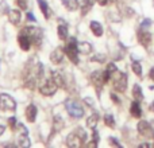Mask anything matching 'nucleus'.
<instances>
[{
  "label": "nucleus",
  "mask_w": 154,
  "mask_h": 148,
  "mask_svg": "<svg viewBox=\"0 0 154 148\" xmlns=\"http://www.w3.org/2000/svg\"><path fill=\"white\" fill-rule=\"evenodd\" d=\"M65 53L73 64H79V43L75 38H70V40L68 42L66 47H65Z\"/></svg>",
  "instance_id": "1"
},
{
  "label": "nucleus",
  "mask_w": 154,
  "mask_h": 148,
  "mask_svg": "<svg viewBox=\"0 0 154 148\" xmlns=\"http://www.w3.org/2000/svg\"><path fill=\"white\" fill-rule=\"evenodd\" d=\"M65 108H66L68 113L72 117H75V119H81V117L84 116V109H82V106L75 100H68L66 104H65Z\"/></svg>",
  "instance_id": "2"
},
{
  "label": "nucleus",
  "mask_w": 154,
  "mask_h": 148,
  "mask_svg": "<svg viewBox=\"0 0 154 148\" xmlns=\"http://www.w3.org/2000/svg\"><path fill=\"white\" fill-rule=\"evenodd\" d=\"M84 139H85V133L82 132L81 129H79V131H76V132L69 133V136L66 138V144L69 147L77 148V147H80L82 144Z\"/></svg>",
  "instance_id": "3"
},
{
  "label": "nucleus",
  "mask_w": 154,
  "mask_h": 148,
  "mask_svg": "<svg viewBox=\"0 0 154 148\" xmlns=\"http://www.w3.org/2000/svg\"><path fill=\"white\" fill-rule=\"evenodd\" d=\"M22 32L26 34L27 37L31 39V43L39 45L41 40H42V30L38 28V27H26Z\"/></svg>",
  "instance_id": "4"
},
{
  "label": "nucleus",
  "mask_w": 154,
  "mask_h": 148,
  "mask_svg": "<svg viewBox=\"0 0 154 148\" xmlns=\"http://www.w3.org/2000/svg\"><path fill=\"white\" fill-rule=\"evenodd\" d=\"M57 89H58V86L54 84L53 79H46V81L39 86L41 94L48 96V97H49V96H53L54 93L57 92Z\"/></svg>",
  "instance_id": "5"
},
{
  "label": "nucleus",
  "mask_w": 154,
  "mask_h": 148,
  "mask_svg": "<svg viewBox=\"0 0 154 148\" xmlns=\"http://www.w3.org/2000/svg\"><path fill=\"white\" fill-rule=\"evenodd\" d=\"M15 108H16V102L11 96L5 94V93L0 94V109H3V111H14Z\"/></svg>",
  "instance_id": "6"
},
{
  "label": "nucleus",
  "mask_w": 154,
  "mask_h": 148,
  "mask_svg": "<svg viewBox=\"0 0 154 148\" xmlns=\"http://www.w3.org/2000/svg\"><path fill=\"white\" fill-rule=\"evenodd\" d=\"M138 132H139V135H142L143 138L154 139V129L152 128V125L147 121H145V120L138 123Z\"/></svg>",
  "instance_id": "7"
},
{
  "label": "nucleus",
  "mask_w": 154,
  "mask_h": 148,
  "mask_svg": "<svg viewBox=\"0 0 154 148\" xmlns=\"http://www.w3.org/2000/svg\"><path fill=\"white\" fill-rule=\"evenodd\" d=\"M114 87L115 90H118L120 93H123L127 89V75H126V73H119L118 78L114 82Z\"/></svg>",
  "instance_id": "8"
},
{
  "label": "nucleus",
  "mask_w": 154,
  "mask_h": 148,
  "mask_svg": "<svg viewBox=\"0 0 154 148\" xmlns=\"http://www.w3.org/2000/svg\"><path fill=\"white\" fill-rule=\"evenodd\" d=\"M91 81L97 89H100L104 84H106V78H104V72H93L91 74Z\"/></svg>",
  "instance_id": "9"
},
{
  "label": "nucleus",
  "mask_w": 154,
  "mask_h": 148,
  "mask_svg": "<svg viewBox=\"0 0 154 148\" xmlns=\"http://www.w3.org/2000/svg\"><path fill=\"white\" fill-rule=\"evenodd\" d=\"M64 55H65V51L62 50L61 47L54 49V50L51 51V54H50V61H51V64H54V65L61 64L62 59H64Z\"/></svg>",
  "instance_id": "10"
},
{
  "label": "nucleus",
  "mask_w": 154,
  "mask_h": 148,
  "mask_svg": "<svg viewBox=\"0 0 154 148\" xmlns=\"http://www.w3.org/2000/svg\"><path fill=\"white\" fill-rule=\"evenodd\" d=\"M138 39H139V43H141L142 46H145V47H147V46L152 43V34H150L149 31H146L145 28H142L141 31L138 32Z\"/></svg>",
  "instance_id": "11"
},
{
  "label": "nucleus",
  "mask_w": 154,
  "mask_h": 148,
  "mask_svg": "<svg viewBox=\"0 0 154 148\" xmlns=\"http://www.w3.org/2000/svg\"><path fill=\"white\" fill-rule=\"evenodd\" d=\"M19 129H20V135L18 136V146L30 147V140L27 138V129L24 128V125H19Z\"/></svg>",
  "instance_id": "12"
},
{
  "label": "nucleus",
  "mask_w": 154,
  "mask_h": 148,
  "mask_svg": "<svg viewBox=\"0 0 154 148\" xmlns=\"http://www.w3.org/2000/svg\"><path fill=\"white\" fill-rule=\"evenodd\" d=\"M37 113H38L37 106H35L34 104H30V105L26 108V119H27V121L34 123L35 119H37Z\"/></svg>",
  "instance_id": "13"
},
{
  "label": "nucleus",
  "mask_w": 154,
  "mask_h": 148,
  "mask_svg": "<svg viewBox=\"0 0 154 148\" xmlns=\"http://www.w3.org/2000/svg\"><path fill=\"white\" fill-rule=\"evenodd\" d=\"M18 42H19V46H20V49H22V50H24V51H27L30 49V46H31V39H30V38L27 37L26 34H23V32L19 35Z\"/></svg>",
  "instance_id": "14"
},
{
  "label": "nucleus",
  "mask_w": 154,
  "mask_h": 148,
  "mask_svg": "<svg viewBox=\"0 0 154 148\" xmlns=\"http://www.w3.org/2000/svg\"><path fill=\"white\" fill-rule=\"evenodd\" d=\"M89 28H91V31L93 32V35H96V37H101L103 35V26H101L99 22H91V24H89Z\"/></svg>",
  "instance_id": "15"
},
{
  "label": "nucleus",
  "mask_w": 154,
  "mask_h": 148,
  "mask_svg": "<svg viewBox=\"0 0 154 148\" xmlns=\"http://www.w3.org/2000/svg\"><path fill=\"white\" fill-rule=\"evenodd\" d=\"M130 112H131V116L137 117V119L142 116V109H141V105H139L138 100H137V101H134V102H131Z\"/></svg>",
  "instance_id": "16"
},
{
  "label": "nucleus",
  "mask_w": 154,
  "mask_h": 148,
  "mask_svg": "<svg viewBox=\"0 0 154 148\" xmlns=\"http://www.w3.org/2000/svg\"><path fill=\"white\" fill-rule=\"evenodd\" d=\"M97 123H99V114L93 113L87 119V127L93 131V129H96V127H97Z\"/></svg>",
  "instance_id": "17"
},
{
  "label": "nucleus",
  "mask_w": 154,
  "mask_h": 148,
  "mask_svg": "<svg viewBox=\"0 0 154 148\" xmlns=\"http://www.w3.org/2000/svg\"><path fill=\"white\" fill-rule=\"evenodd\" d=\"M8 19H10V22L12 24H18L19 22H20L22 16H20V12L16 10H11L8 11Z\"/></svg>",
  "instance_id": "18"
},
{
  "label": "nucleus",
  "mask_w": 154,
  "mask_h": 148,
  "mask_svg": "<svg viewBox=\"0 0 154 148\" xmlns=\"http://www.w3.org/2000/svg\"><path fill=\"white\" fill-rule=\"evenodd\" d=\"M51 79H53L54 84H56L58 87H65L64 78H62V75L60 72H51Z\"/></svg>",
  "instance_id": "19"
},
{
  "label": "nucleus",
  "mask_w": 154,
  "mask_h": 148,
  "mask_svg": "<svg viewBox=\"0 0 154 148\" xmlns=\"http://www.w3.org/2000/svg\"><path fill=\"white\" fill-rule=\"evenodd\" d=\"M64 120H62V117L60 116H56L53 120V132H60V131H62V128H64Z\"/></svg>",
  "instance_id": "20"
},
{
  "label": "nucleus",
  "mask_w": 154,
  "mask_h": 148,
  "mask_svg": "<svg viewBox=\"0 0 154 148\" xmlns=\"http://www.w3.org/2000/svg\"><path fill=\"white\" fill-rule=\"evenodd\" d=\"M79 51L82 54H88L92 51V45L88 42H80L79 43Z\"/></svg>",
  "instance_id": "21"
},
{
  "label": "nucleus",
  "mask_w": 154,
  "mask_h": 148,
  "mask_svg": "<svg viewBox=\"0 0 154 148\" xmlns=\"http://www.w3.org/2000/svg\"><path fill=\"white\" fill-rule=\"evenodd\" d=\"M93 3H95V0H85L84 4H82V8H81V13L82 15H87L88 12L91 11V8H92Z\"/></svg>",
  "instance_id": "22"
},
{
  "label": "nucleus",
  "mask_w": 154,
  "mask_h": 148,
  "mask_svg": "<svg viewBox=\"0 0 154 148\" xmlns=\"http://www.w3.org/2000/svg\"><path fill=\"white\" fill-rule=\"evenodd\" d=\"M57 32H58V38H60V39H66V37H68V27L65 26V24H60Z\"/></svg>",
  "instance_id": "23"
},
{
  "label": "nucleus",
  "mask_w": 154,
  "mask_h": 148,
  "mask_svg": "<svg viewBox=\"0 0 154 148\" xmlns=\"http://www.w3.org/2000/svg\"><path fill=\"white\" fill-rule=\"evenodd\" d=\"M64 3L69 11H76L79 8V0H65Z\"/></svg>",
  "instance_id": "24"
},
{
  "label": "nucleus",
  "mask_w": 154,
  "mask_h": 148,
  "mask_svg": "<svg viewBox=\"0 0 154 148\" xmlns=\"http://www.w3.org/2000/svg\"><path fill=\"white\" fill-rule=\"evenodd\" d=\"M38 4H39L41 11H42V13L45 15V18H49V5H48V3H46L45 0H38Z\"/></svg>",
  "instance_id": "25"
},
{
  "label": "nucleus",
  "mask_w": 154,
  "mask_h": 148,
  "mask_svg": "<svg viewBox=\"0 0 154 148\" xmlns=\"http://www.w3.org/2000/svg\"><path fill=\"white\" fill-rule=\"evenodd\" d=\"M133 96H134V98H135V100H138V101L143 98V96H142L141 86H139V85H134V87H133Z\"/></svg>",
  "instance_id": "26"
},
{
  "label": "nucleus",
  "mask_w": 154,
  "mask_h": 148,
  "mask_svg": "<svg viewBox=\"0 0 154 148\" xmlns=\"http://www.w3.org/2000/svg\"><path fill=\"white\" fill-rule=\"evenodd\" d=\"M131 69H133V72L137 74V75H142V65L139 64V62L134 61L133 64H131Z\"/></svg>",
  "instance_id": "27"
},
{
  "label": "nucleus",
  "mask_w": 154,
  "mask_h": 148,
  "mask_svg": "<svg viewBox=\"0 0 154 148\" xmlns=\"http://www.w3.org/2000/svg\"><path fill=\"white\" fill-rule=\"evenodd\" d=\"M104 123H106L107 127L115 128V120H114V116H112V114H106V116H104Z\"/></svg>",
  "instance_id": "28"
},
{
  "label": "nucleus",
  "mask_w": 154,
  "mask_h": 148,
  "mask_svg": "<svg viewBox=\"0 0 154 148\" xmlns=\"http://www.w3.org/2000/svg\"><path fill=\"white\" fill-rule=\"evenodd\" d=\"M91 61L96 62V64H103V62H106V55L104 54H96V55H93L91 58Z\"/></svg>",
  "instance_id": "29"
},
{
  "label": "nucleus",
  "mask_w": 154,
  "mask_h": 148,
  "mask_svg": "<svg viewBox=\"0 0 154 148\" xmlns=\"http://www.w3.org/2000/svg\"><path fill=\"white\" fill-rule=\"evenodd\" d=\"M107 72H109L111 74L116 73V66H115V64H112V62H109V64L107 65Z\"/></svg>",
  "instance_id": "30"
},
{
  "label": "nucleus",
  "mask_w": 154,
  "mask_h": 148,
  "mask_svg": "<svg viewBox=\"0 0 154 148\" xmlns=\"http://www.w3.org/2000/svg\"><path fill=\"white\" fill-rule=\"evenodd\" d=\"M18 5L20 8H23V10H26L27 8V1L26 0H18Z\"/></svg>",
  "instance_id": "31"
},
{
  "label": "nucleus",
  "mask_w": 154,
  "mask_h": 148,
  "mask_svg": "<svg viewBox=\"0 0 154 148\" xmlns=\"http://www.w3.org/2000/svg\"><path fill=\"white\" fill-rule=\"evenodd\" d=\"M150 24H152V20H150V19H146V20H143V22H142L141 27H142V28H145V27L150 26Z\"/></svg>",
  "instance_id": "32"
},
{
  "label": "nucleus",
  "mask_w": 154,
  "mask_h": 148,
  "mask_svg": "<svg viewBox=\"0 0 154 148\" xmlns=\"http://www.w3.org/2000/svg\"><path fill=\"white\" fill-rule=\"evenodd\" d=\"M8 123H10L11 128H15V125H16V120H15V117H11V119L8 120Z\"/></svg>",
  "instance_id": "33"
},
{
  "label": "nucleus",
  "mask_w": 154,
  "mask_h": 148,
  "mask_svg": "<svg viewBox=\"0 0 154 148\" xmlns=\"http://www.w3.org/2000/svg\"><path fill=\"white\" fill-rule=\"evenodd\" d=\"M111 100L114 101V102H116V104H119V102H120V100L118 98V96H116V94H114V93L111 94Z\"/></svg>",
  "instance_id": "34"
},
{
  "label": "nucleus",
  "mask_w": 154,
  "mask_h": 148,
  "mask_svg": "<svg viewBox=\"0 0 154 148\" xmlns=\"http://www.w3.org/2000/svg\"><path fill=\"white\" fill-rule=\"evenodd\" d=\"M27 19H29L30 22H35V15H32L31 12H29L27 13Z\"/></svg>",
  "instance_id": "35"
},
{
  "label": "nucleus",
  "mask_w": 154,
  "mask_h": 148,
  "mask_svg": "<svg viewBox=\"0 0 154 148\" xmlns=\"http://www.w3.org/2000/svg\"><path fill=\"white\" fill-rule=\"evenodd\" d=\"M85 104H89V106H93V101L91 100V98H85Z\"/></svg>",
  "instance_id": "36"
},
{
  "label": "nucleus",
  "mask_w": 154,
  "mask_h": 148,
  "mask_svg": "<svg viewBox=\"0 0 154 148\" xmlns=\"http://www.w3.org/2000/svg\"><path fill=\"white\" fill-rule=\"evenodd\" d=\"M96 1H97L100 5H106L107 3H108V0H96Z\"/></svg>",
  "instance_id": "37"
},
{
  "label": "nucleus",
  "mask_w": 154,
  "mask_h": 148,
  "mask_svg": "<svg viewBox=\"0 0 154 148\" xmlns=\"http://www.w3.org/2000/svg\"><path fill=\"white\" fill-rule=\"evenodd\" d=\"M150 78H152L153 81H154V67H152V69H150Z\"/></svg>",
  "instance_id": "38"
},
{
  "label": "nucleus",
  "mask_w": 154,
  "mask_h": 148,
  "mask_svg": "<svg viewBox=\"0 0 154 148\" xmlns=\"http://www.w3.org/2000/svg\"><path fill=\"white\" fill-rule=\"evenodd\" d=\"M4 131H5V127H4V125H0V136L4 133Z\"/></svg>",
  "instance_id": "39"
},
{
  "label": "nucleus",
  "mask_w": 154,
  "mask_h": 148,
  "mask_svg": "<svg viewBox=\"0 0 154 148\" xmlns=\"http://www.w3.org/2000/svg\"><path fill=\"white\" fill-rule=\"evenodd\" d=\"M111 143H112V144H114V146H118V147H120V144H119V143H118V141H116V140H115V139H111Z\"/></svg>",
  "instance_id": "40"
},
{
  "label": "nucleus",
  "mask_w": 154,
  "mask_h": 148,
  "mask_svg": "<svg viewBox=\"0 0 154 148\" xmlns=\"http://www.w3.org/2000/svg\"><path fill=\"white\" fill-rule=\"evenodd\" d=\"M150 111L154 112V102H152V105H150Z\"/></svg>",
  "instance_id": "41"
},
{
  "label": "nucleus",
  "mask_w": 154,
  "mask_h": 148,
  "mask_svg": "<svg viewBox=\"0 0 154 148\" xmlns=\"http://www.w3.org/2000/svg\"><path fill=\"white\" fill-rule=\"evenodd\" d=\"M153 1H154V0H153Z\"/></svg>",
  "instance_id": "42"
}]
</instances>
